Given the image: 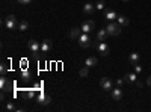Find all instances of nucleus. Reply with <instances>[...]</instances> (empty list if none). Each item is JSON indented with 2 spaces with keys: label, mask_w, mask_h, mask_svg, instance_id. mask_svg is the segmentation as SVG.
Here are the masks:
<instances>
[{
  "label": "nucleus",
  "mask_w": 151,
  "mask_h": 112,
  "mask_svg": "<svg viewBox=\"0 0 151 112\" xmlns=\"http://www.w3.org/2000/svg\"><path fill=\"white\" fill-rule=\"evenodd\" d=\"M106 30H107L109 35H119L121 33V24L118 21H112V23L107 24Z\"/></svg>",
  "instance_id": "obj_1"
},
{
  "label": "nucleus",
  "mask_w": 151,
  "mask_h": 112,
  "mask_svg": "<svg viewBox=\"0 0 151 112\" xmlns=\"http://www.w3.org/2000/svg\"><path fill=\"white\" fill-rule=\"evenodd\" d=\"M77 41H79V46H80V47L86 48V47H89V46H91V36H89V33L82 32L80 36L77 38Z\"/></svg>",
  "instance_id": "obj_2"
},
{
  "label": "nucleus",
  "mask_w": 151,
  "mask_h": 112,
  "mask_svg": "<svg viewBox=\"0 0 151 112\" xmlns=\"http://www.w3.org/2000/svg\"><path fill=\"white\" fill-rule=\"evenodd\" d=\"M3 24H5V27H6V29L12 30V29H15V27H17V18L12 15V14H9L8 17H5Z\"/></svg>",
  "instance_id": "obj_3"
},
{
  "label": "nucleus",
  "mask_w": 151,
  "mask_h": 112,
  "mask_svg": "<svg viewBox=\"0 0 151 112\" xmlns=\"http://www.w3.org/2000/svg\"><path fill=\"white\" fill-rule=\"evenodd\" d=\"M27 48L33 53L35 58H38V53H40V50H41V44L38 41H35V40H30V41H27Z\"/></svg>",
  "instance_id": "obj_4"
},
{
  "label": "nucleus",
  "mask_w": 151,
  "mask_h": 112,
  "mask_svg": "<svg viewBox=\"0 0 151 112\" xmlns=\"http://www.w3.org/2000/svg\"><path fill=\"white\" fill-rule=\"evenodd\" d=\"M95 48L98 50V53L101 55V56H107V55H109V52H110L109 46H107L104 41H98V43L95 44Z\"/></svg>",
  "instance_id": "obj_5"
},
{
  "label": "nucleus",
  "mask_w": 151,
  "mask_h": 112,
  "mask_svg": "<svg viewBox=\"0 0 151 112\" xmlns=\"http://www.w3.org/2000/svg\"><path fill=\"white\" fill-rule=\"evenodd\" d=\"M36 102L40 105H50V103H52V97L47 95L45 92H40L36 95Z\"/></svg>",
  "instance_id": "obj_6"
},
{
  "label": "nucleus",
  "mask_w": 151,
  "mask_h": 112,
  "mask_svg": "<svg viewBox=\"0 0 151 112\" xmlns=\"http://www.w3.org/2000/svg\"><path fill=\"white\" fill-rule=\"evenodd\" d=\"M100 86L104 91H112V80L109 77H101L100 79Z\"/></svg>",
  "instance_id": "obj_7"
},
{
  "label": "nucleus",
  "mask_w": 151,
  "mask_h": 112,
  "mask_svg": "<svg viewBox=\"0 0 151 112\" xmlns=\"http://www.w3.org/2000/svg\"><path fill=\"white\" fill-rule=\"evenodd\" d=\"M94 27H95V23H94L92 20H88V21H85V23L82 24V32L89 33V32L94 30Z\"/></svg>",
  "instance_id": "obj_8"
},
{
  "label": "nucleus",
  "mask_w": 151,
  "mask_h": 112,
  "mask_svg": "<svg viewBox=\"0 0 151 112\" xmlns=\"http://www.w3.org/2000/svg\"><path fill=\"white\" fill-rule=\"evenodd\" d=\"M12 86H14V85H12L11 82H8V79H6V77H2V79H0V88H2V91H3V92L9 91V90L12 88Z\"/></svg>",
  "instance_id": "obj_9"
},
{
  "label": "nucleus",
  "mask_w": 151,
  "mask_h": 112,
  "mask_svg": "<svg viewBox=\"0 0 151 112\" xmlns=\"http://www.w3.org/2000/svg\"><path fill=\"white\" fill-rule=\"evenodd\" d=\"M104 17H106V20H109V21H113V20H116L118 18V14L113 9H104Z\"/></svg>",
  "instance_id": "obj_10"
},
{
  "label": "nucleus",
  "mask_w": 151,
  "mask_h": 112,
  "mask_svg": "<svg viewBox=\"0 0 151 112\" xmlns=\"http://www.w3.org/2000/svg\"><path fill=\"white\" fill-rule=\"evenodd\" d=\"M52 47H53V43L52 41H50V40H44L41 43V52L42 53H47V52L52 50Z\"/></svg>",
  "instance_id": "obj_11"
},
{
  "label": "nucleus",
  "mask_w": 151,
  "mask_h": 112,
  "mask_svg": "<svg viewBox=\"0 0 151 112\" xmlns=\"http://www.w3.org/2000/svg\"><path fill=\"white\" fill-rule=\"evenodd\" d=\"M112 98H113V100H116V102H119L121 100V98H122V90L119 88V86H118V88L116 90H113L112 88Z\"/></svg>",
  "instance_id": "obj_12"
},
{
  "label": "nucleus",
  "mask_w": 151,
  "mask_h": 112,
  "mask_svg": "<svg viewBox=\"0 0 151 112\" xmlns=\"http://www.w3.org/2000/svg\"><path fill=\"white\" fill-rule=\"evenodd\" d=\"M97 64H98V61H97V58H94V56L86 58V61H85V65H86L88 68H92V67H95Z\"/></svg>",
  "instance_id": "obj_13"
},
{
  "label": "nucleus",
  "mask_w": 151,
  "mask_h": 112,
  "mask_svg": "<svg viewBox=\"0 0 151 112\" xmlns=\"http://www.w3.org/2000/svg\"><path fill=\"white\" fill-rule=\"evenodd\" d=\"M94 9H97V8H94L92 3H85L83 5V12H85L86 15H92L94 14Z\"/></svg>",
  "instance_id": "obj_14"
},
{
  "label": "nucleus",
  "mask_w": 151,
  "mask_h": 112,
  "mask_svg": "<svg viewBox=\"0 0 151 112\" xmlns=\"http://www.w3.org/2000/svg\"><path fill=\"white\" fill-rule=\"evenodd\" d=\"M80 33H82V29H79V27H71V29H70V38L77 40L79 36H80Z\"/></svg>",
  "instance_id": "obj_15"
},
{
  "label": "nucleus",
  "mask_w": 151,
  "mask_h": 112,
  "mask_svg": "<svg viewBox=\"0 0 151 112\" xmlns=\"http://www.w3.org/2000/svg\"><path fill=\"white\" fill-rule=\"evenodd\" d=\"M107 30L106 29H100L98 32H97V41H106V38H107Z\"/></svg>",
  "instance_id": "obj_16"
},
{
  "label": "nucleus",
  "mask_w": 151,
  "mask_h": 112,
  "mask_svg": "<svg viewBox=\"0 0 151 112\" xmlns=\"http://www.w3.org/2000/svg\"><path fill=\"white\" fill-rule=\"evenodd\" d=\"M21 77H23L24 82H29L30 77H32V71L27 70V68H23V70H21Z\"/></svg>",
  "instance_id": "obj_17"
},
{
  "label": "nucleus",
  "mask_w": 151,
  "mask_h": 112,
  "mask_svg": "<svg viewBox=\"0 0 151 112\" xmlns=\"http://www.w3.org/2000/svg\"><path fill=\"white\" fill-rule=\"evenodd\" d=\"M129 61H130V64H133V65L139 64V53H136V52L130 53V56H129Z\"/></svg>",
  "instance_id": "obj_18"
},
{
  "label": "nucleus",
  "mask_w": 151,
  "mask_h": 112,
  "mask_svg": "<svg viewBox=\"0 0 151 112\" xmlns=\"http://www.w3.org/2000/svg\"><path fill=\"white\" fill-rule=\"evenodd\" d=\"M116 21L121 24L122 27H125V26H129V18L125 17V15H118V18H116Z\"/></svg>",
  "instance_id": "obj_19"
},
{
  "label": "nucleus",
  "mask_w": 151,
  "mask_h": 112,
  "mask_svg": "<svg viewBox=\"0 0 151 112\" xmlns=\"http://www.w3.org/2000/svg\"><path fill=\"white\" fill-rule=\"evenodd\" d=\"M124 80L125 82H136V74L134 73H125Z\"/></svg>",
  "instance_id": "obj_20"
},
{
  "label": "nucleus",
  "mask_w": 151,
  "mask_h": 112,
  "mask_svg": "<svg viewBox=\"0 0 151 112\" xmlns=\"http://www.w3.org/2000/svg\"><path fill=\"white\" fill-rule=\"evenodd\" d=\"M18 29L23 32V30H27L29 29V23L26 21V20H21L20 23H18Z\"/></svg>",
  "instance_id": "obj_21"
},
{
  "label": "nucleus",
  "mask_w": 151,
  "mask_h": 112,
  "mask_svg": "<svg viewBox=\"0 0 151 112\" xmlns=\"http://www.w3.org/2000/svg\"><path fill=\"white\" fill-rule=\"evenodd\" d=\"M35 91H36L35 88H33V90H27V92H26V97L29 98V100H32V98H35V97H36Z\"/></svg>",
  "instance_id": "obj_22"
},
{
  "label": "nucleus",
  "mask_w": 151,
  "mask_h": 112,
  "mask_svg": "<svg viewBox=\"0 0 151 112\" xmlns=\"http://www.w3.org/2000/svg\"><path fill=\"white\" fill-rule=\"evenodd\" d=\"M79 74H80V77H88V67H83L79 70Z\"/></svg>",
  "instance_id": "obj_23"
},
{
  "label": "nucleus",
  "mask_w": 151,
  "mask_h": 112,
  "mask_svg": "<svg viewBox=\"0 0 151 112\" xmlns=\"http://www.w3.org/2000/svg\"><path fill=\"white\" fill-rule=\"evenodd\" d=\"M95 8L100 9V11H103L104 9V2H103V0H98V2L95 3Z\"/></svg>",
  "instance_id": "obj_24"
},
{
  "label": "nucleus",
  "mask_w": 151,
  "mask_h": 112,
  "mask_svg": "<svg viewBox=\"0 0 151 112\" xmlns=\"http://www.w3.org/2000/svg\"><path fill=\"white\" fill-rule=\"evenodd\" d=\"M6 109H8V111H18V109L15 108V105H14V102H9V103L6 105Z\"/></svg>",
  "instance_id": "obj_25"
},
{
  "label": "nucleus",
  "mask_w": 151,
  "mask_h": 112,
  "mask_svg": "<svg viewBox=\"0 0 151 112\" xmlns=\"http://www.w3.org/2000/svg\"><path fill=\"white\" fill-rule=\"evenodd\" d=\"M0 70H2V74H5L8 71V65H6V62H2V67H0Z\"/></svg>",
  "instance_id": "obj_26"
},
{
  "label": "nucleus",
  "mask_w": 151,
  "mask_h": 112,
  "mask_svg": "<svg viewBox=\"0 0 151 112\" xmlns=\"http://www.w3.org/2000/svg\"><path fill=\"white\" fill-rule=\"evenodd\" d=\"M134 71H136V73H142V67H141L139 64H136V65H134Z\"/></svg>",
  "instance_id": "obj_27"
},
{
  "label": "nucleus",
  "mask_w": 151,
  "mask_h": 112,
  "mask_svg": "<svg viewBox=\"0 0 151 112\" xmlns=\"http://www.w3.org/2000/svg\"><path fill=\"white\" fill-rule=\"evenodd\" d=\"M17 2H18V3H21V5H29V3L32 2V0H17Z\"/></svg>",
  "instance_id": "obj_28"
},
{
  "label": "nucleus",
  "mask_w": 151,
  "mask_h": 112,
  "mask_svg": "<svg viewBox=\"0 0 151 112\" xmlns=\"http://www.w3.org/2000/svg\"><path fill=\"white\" fill-rule=\"evenodd\" d=\"M125 80L124 79H116V86H119V88H121V86H122V83H124Z\"/></svg>",
  "instance_id": "obj_29"
},
{
  "label": "nucleus",
  "mask_w": 151,
  "mask_h": 112,
  "mask_svg": "<svg viewBox=\"0 0 151 112\" xmlns=\"http://www.w3.org/2000/svg\"><path fill=\"white\" fill-rule=\"evenodd\" d=\"M147 85H148V86H150V88H151V76H150V77L147 79Z\"/></svg>",
  "instance_id": "obj_30"
},
{
  "label": "nucleus",
  "mask_w": 151,
  "mask_h": 112,
  "mask_svg": "<svg viewBox=\"0 0 151 112\" xmlns=\"http://www.w3.org/2000/svg\"><path fill=\"white\" fill-rule=\"evenodd\" d=\"M122 2H130V0H122Z\"/></svg>",
  "instance_id": "obj_31"
}]
</instances>
